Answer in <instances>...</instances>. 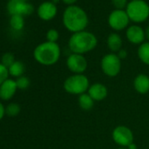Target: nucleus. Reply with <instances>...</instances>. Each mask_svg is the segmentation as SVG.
<instances>
[{
  "instance_id": "1",
  "label": "nucleus",
  "mask_w": 149,
  "mask_h": 149,
  "mask_svg": "<svg viewBox=\"0 0 149 149\" xmlns=\"http://www.w3.org/2000/svg\"><path fill=\"white\" fill-rule=\"evenodd\" d=\"M62 23L68 31L74 33L86 29L89 25V17L82 7L76 5L68 6L62 13Z\"/></svg>"
},
{
  "instance_id": "2",
  "label": "nucleus",
  "mask_w": 149,
  "mask_h": 149,
  "mask_svg": "<svg viewBox=\"0 0 149 149\" xmlns=\"http://www.w3.org/2000/svg\"><path fill=\"white\" fill-rule=\"evenodd\" d=\"M97 39L96 35L89 31H81L73 33L68 42L69 50L73 54H84L96 48Z\"/></svg>"
},
{
  "instance_id": "3",
  "label": "nucleus",
  "mask_w": 149,
  "mask_h": 149,
  "mask_svg": "<svg viewBox=\"0 0 149 149\" xmlns=\"http://www.w3.org/2000/svg\"><path fill=\"white\" fill-rule=\"evenodd\" d=\"M33 57L36 61L41 65L52 66L55 64L61 57V47L54 42H42L35 47Z\"/></svg>"
},
{
  "instance_id": "4",
  "label": "nucleus",
  "mask_w": 149,
  "mask_h": 149,
  "mask_svg": "<svg viewBox=\"0 0 149 149\" xmlns=\"http://www.w3.org/2000/svg\"><path fill=\"white\" fill-rule=\"evenodd\" d=\"M90 86V80L84 74H74L68 77L63 84V88L66 92L76 96L86 93Z\"/></svg>"
},
{
  "instance_id": "5",
  "label": "nucleus",
  "mask_w": 149,
  "mask_h": 149,
  "mask_svg": "<svg viewBox=\"0 0 149 149\" xmlns=\"http://www.w3.org/2000/svg\"><path fill=\"white\" fill-rule=\"evenodd\" d=\"M125 10L134 23L145 22L149 18V5L145 0H131Z\"/></svg>"
},
{
  "instance_id": "6",
  "label": "nucleus",
  "mask_w": 149,
  "mask_h": 149,
  "mask_svg": "<svg viewBox=\"0 0 149 149\" xmlns=\"http://www.w3.org/2000/svg\"><path fill=\"white\" fill-rule=\"evenodd\" d=\"M101 69L105 76L115 77L121 70V60L117 54H107L104 55L101 60Z\"/></svg>"
},
{
  "instance_id": "7",
  "label": "nucleus",
  "mask_w": 149,
  "mask_h": 149,
  "mask_svg": "<svg viewBox=\"0 0 149 149\" xmlns=\"http://www.w3.org/2000/svg\"><path fill=\"white\" fill-rule=\"evenodd\" d=\"M130 19L125 10L115 9L108 16V24L114 31H122L127 28Z\"/></svg>"
},
{
  "instance_id": "8",
  "label": "nucleus",
  "mask_w": 149,
  "mask_h": 149,
  "mask_svg": "<svg viewBox=\"0 0 149 149\" xmlns=\"http://www.w3.org/2000/svg\"><path fill=\"white\" fill-rule=\"evenodd\" d=\"M112 139L119 146L127 147L133 142L134 136L132 130L125 125H118L112 131Z\"/></svg>"
},
{
  "instance_id": "9",
  "label": "nucleus",
  "mask_w": 149,
  "mask_h": 149,
  "mask_svg": "<svg viewBox=\"0 0 149 149\" xmlns=\"http://www.w3.org/2000/svg\"><path fill=\"white\" fill-rule=\"evenodd\" d=\"M6 9L11 16H28L31 15L34 11L33 5L27 1H24V0H9L6 5Z\"/></svg>"
},
{
  "instance_id": "10",
  "label": "nucleus",
  "mask_w": 149,
  "mask_h": 149,
  "mask_svg": "<svg viewBox=\"0 0 149 149\" xmlns=\"http://www.w3.org/2000/svg\"><path fill=\"white\" fill-rule=\"evenodd\" d=\"M67 67L73 74H84L88 68V61L83 54H70L66 61Z\"/></svg>"
},
{
  "instance_id": "11",
  "label": "nucleus",
  "mask_w": 149,
  "mask_h": 149,
  "mask_svg": "<svg viewBox=\"0 0 149 149\" xmlns=\"http://www.w3.org/2000/svg\"><path fill=\"white\" fill-rule=\"evenodd\" d=\"M57 12V6L52 1H45L41 3L37 8L38 17L44 21L52 20L56 16Z\"/></svg>"
},
{
  "instance_id": "12",
  "label": "nucleus",
  "mask_w": 149,
  "mask_h": 149,
  "mask_svg": "<svg viewBox=\"0 0 149 149\" xmlns=\"http://www.w3.org/2000/svg\"><path fill=\"white\" fill-rule=\"evenodd\" d=\"M125 36L129 42L134 45H141L145 42V30L139 25L129 26L125 32Z\"/></svg>"
},
{
  "instance_id": "13",
  "label": "nucleus",
  "mask_w": 149,
  "mask_h": 149,
  "mask_svg": "<svg viewBox=\"0 0 149 149\" xmlns=\"http://www.w3.org/2000/svg\"><path fill=\"white\" fill-rule=\"evenodd\" d=\"M87 93L91 96V97L95 102H99L106 98L108 95V89L104 84L100 83H96L90 86Z\"/></svg>"
},
{
  "instance_id": "14",
  "label": "nucleus",
  "mask_w": 149,
  "mask_h": 149,
  "mask_svg": "<svg viewBox=\"0 0 149 149\" xmlns=\"http://www.w3.org/2000/svg\"><path fill=\"white\" fill-rule=\"evenodd\" d=\"M17 89L16 81L12 79L6 80L0 86V98L6 101L11 99L16 93Z\"/></svg>"
},
{
  "instance_id": "15",
  "label": "nucleus",
  "mask_w": 149,
  "mask_h": 149,
  "mask_svg": "<svg viewBox=\"0 0 149 149\" xmlns=\"http://www.w3.org/2000/svg\"><path fill=\"white\" fill-rule=\"evenodd\" d=\"M133 87L139 94H147L149 92V77L145 74H138L134 78Z\"/></svg>"
},
{
  "instance_id": "16",
  "label": "nucleus",
  "mask_w": 149,
  "mask_h": 149,
  "mask_svg": "<svg viewBox=\"0 0 149 149\" xmlns=\"http://www.w3.org/2000/svg\"><path fill=\"white\" fill-rule=\"evenodd\" d=\"M106 44L108 48L111 51V53H118L120 49H122L123 40L120 35L117 33H111L109 34L106 40Z\"/></svg>"
},
{
  "instance_id": "17",
  "label": "nucleus",
  "mask_w": 149,
  "mask_h": 149,
  "mask_svg": "<svg viewBox=\"0 0 149 149\" xmlns=\"http://www.w3.org/2000/svg\"><path fill=\"white\" fill-rule=\"evenodd\" d=\"M95 101L91 97L88 93H84L79 96L78 97V104L80 108L84 111H90L93 108Z\"/></svg>"
},
{
  "instance_id": "18",
  "label": "nucleus",
  "mask_w": 149,
  "mask_h": 149,
  "mask_svg": "<svg viewBox=\"0 0 149 149\" xmlns=\"http://www.w3.org/2000/svg\"><path fill=\"white\" fill-rule=\"evenodd\" d=\"M138 57L144 64L149 66V41L144 42L139 46Z\"/></svg>"
},
{
  "instance_id": "19",
  "label": "nucleus",
  "mask_w": 149,
  "mask_h": 149,
  "mask_svg": "<svg viewBox=\"0 0 149 149\" xmlns=\"http://www.w3.org/2000/svg\"><path fill=\"white\" fill-rule=\"evenodd\" d=\"M9 74L14 77H22V74L25 72V65L22 61H16L9 68Z\"/></svg>"
},
{
  "instance_id": "20",
  "label": "nucleus",
  "mask_w": 149,
  "mask_h": 149,
  "mask_svg": "<svg viewBox=\"0 0 149 149\" xmlns=\"http://www.w3.org/2000/svg\"><path fill=\"white\" fill-rule=\"evenodd\" d=\"M10 26L15 31H21L25 26V19L22 15H13L9 20Z\"/></svg>"
},
{
  "instance_id": "21",
  "label": "nucleus",
  "mask_w": 149,
  "mask_h": 149,
  "mask_svg": "<svg viewBox=\"0 0 149 149\" xmlns=\"http://www.w3.org/2000/svg\"><path fill=\"white\" fill-rule=\"evenodd\" d=\"M15 58L14 55L11 53H6L3 54L2 59H1V63L7 68H9L14 62H15Z\"/></svg>"
},
{
  "instance_id": "22",
  "label": "nucleus",
  "mask_w": 149,
  "mask_h": 149,
  "mask_svg": "<svg viewBox=\"0 0 149 149\" xmlns=\"http://www.w3.org/2000/svg\"><path fill=\"white\" fill-rule=\"evenodd\" d=\"M19 112H20V106L16 103L10 104L6 109V113L8 116H11V117L17 116Z\"/></svg>"
},
{
  "instance_id": "23",
  "label": "nucleus",
  "mask_w": 149,
  "mask_h": 149,
  "mask_svg": "<svg viewBox=\"0 0 149 149\" xmlns=\"http://www.w3.org/2000/svg\"><path fill=\"white\" fill-rule=\"evenodd\" d=\"M59 32L56 30V29H49L47 32V34H46V38H47V41H49V42H54V43H57V40H59Z\"/></svg>"
},
{
  "instance_id": "24",
  "label": "nucleus",
  "mask_w": 149,
  "mask_h": 149,
  "mask_svg": "<svg viewBox=\"0 0 149 149\" xmlns=\"http://www.w3.org/2000/svg\"><path fill=\"white\" fill-rule=\"evenodd\" d=\"M16 84L18 89L20 90H26L29 87L30 85V80L28 79V77H20L19 78H17L16 80Z\"/></svg>"
},
{
  "instance_id": "25",
  "label": "nucleus",
  "mask_w": 149,
  "mask_h": 149,
  "mask_svg": "<svg viewBox=\"0 0 149 149\" xmlns=\"http://www.w3.org/2000/svg\"><path fill=\"white\" fill-rule=\"evenodd\" d=\"M8 76H9V71L8 68H6L1 62H0V86L1 84L8 79Z\"/></svg>"
},
{
  "instance_id": "26",
  "label": "nucleus",
  "mask_w": 149,
  "mask_h": 149,
  "mask_svg": "<svg viewBox=\"0 0 149 149\" xmlns=\"http://www.w3.org/2000/svg\"><path fill=\"white\" fill-rule=\"evenodd\" d=\"M111 4L115 7V9H121L124 10L125 9L127 4L129 3L128 0H111Z\"/></svg>"
},
{
  "instance_id": "27",
  "label": "nucleus",
  "mask_w": 149,
  "mask_h": 149,
  "mask_svg": "<svg viewBox=\"0 0 149 149\" xmlns=\"http://www.w3.org/2000/svg\"><path fill=\"white\" fill-rule=\"evenodd\" d=\"M117 55L119 57L120 60H123V59H125L127 57V51L125 49H120L118 53H117Z\"/></svg>"
},
{
  "instance_id": "28",
  "label": "nucleus",
  "mask_w": 149,
  "mask_h": 149,
  "mask_svg": "<svg viewBox=\"0 0 149 149\" xmlns=\"http://www.w3.org/2000/svg\"><path fill=\"white\" fill-rule=\"evenodd\" d=\"M5 113H6V109L4 107V105L1 104V102H0V120H1L4 118Z\"/></svg>"
},
{
  "instance_id": "29",
  "label": "nucleus",
  "mask_w": 149,
  "mask_h": 149,
  "mask_svg": "<svg viewBox=\"0 0 149 149\" xmlns=\"http://www.w3.org/2000/svg\"><path fill=\"white\" fill-rule=\"evenodd\" d=\"M61 1L64 3V4H66V5H68V6H73L74 3H76L77 0H61Z\"/></svg>"
},
{
  "instance_id": "30",
  "label": "nucleus",
  "mask_w": 149,
  "mask_h": 149,
  "mask_svg": "<svg viewBox=\"0 0 149 149\" xmlns=\"http://www.w3.org/2000/svg\"><path fill=\"white\" fill-rule=\"evenodd\" d=\"M127 149H138V147H137V145L134 143V142H132V143H131L127 147H126Z\"/></svg>"
},
{
  "instance_id": "31",
  "label": "nucleus",
  "mask_w": 149,
  "mask_h": 149,
  "mask_svg": "<svg viewBox=\"0 0 149 149\" xmlns=\"http://www.w3.org/2000/svg\"><path fill=\"white\" fill-rule=\"evenodd\" d=\"M145 34H146V39L149 40V25L145 29Z\"/></svg>"
},
{
  "instance_id": "32",
  "label": "nucleus",
  "mask_w": 149,
  "mask_h": 149,
  "mask_svg": "<svg viewBox=\"0 0 149 149\" xmlns=\"http://www.w3.org/2000/svg\"><path fill=\"white\" fill-rule=\"evenodd\" d=\"M59 1H60V0H52V2H53L54 4H55V5H56Z\"/></svg>"
},
{
  "instance_id": "33",
  "label": "nucleus",
  "mask_w": 149,
  "mask_h": 149,
  "mask_svg": "<svg viewBox=\"0 0 149 149\" xmlns=\"http://www.w3.org/2000/svg\"><path fill=\"white\" fill-rule=\"evenodd\" d=\"M117 149H127L126 147H123V146H119L118 148H117Z\"/></svg>"
},
{
  "instance_id": "34",
  "label": "nucleus",
  "mask_w": 149,
  "mask_h": 149,
  "mask_svg": "<svg viewBox=\"0 0 149 149\" xmlns=\"http://www.w3.org/2000/svg\"><path fill=\"white\" fill-rule=\"evenodd\" d=\"M24 1H28V0H24Z\"/></svg>"
}]
</instances>
